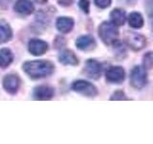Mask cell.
Instances as JSON below:
<instances>
[{
  "instance_id": "14",
  "label": "cell",
  "mask_w": 153,
  "mask_h": 144,
  "mask_svg": "<svg viewBox=\"0 0 153 144\" xmlns=\"http://www.w3.org/2000/svg\"><path fill=\"white\" fill-rule=\"evenodd\" d=\"M59 62L63 64H70V65H76L79 64V60L76 57L75 53L71 50H65L61 53L59 58Z\"/></svg>"
},
{
  "instance_id": "19",
  "label": "cell",
  "mask_w": 153,
  "mask_h": 144,
  "mask_svg": "<svg viewBox=\"0 0 153 144\" xmlns=\"http://www.w3.org/2000/svg\"><path fill=\"white\" fill-rule=\"evenodd\" d=\"M143 65L146 66V68H151L152 67V53L148 52L143 57Z\"/></svg>"
},
{
  "instance_id": "6",
  "label": "cell",
  "mask_w": 153,
  "mask_h": 144,
  "mask_svg": "<svg viewBox=\"0 0 153 144\" xmlns=\"http://www.w3.org/2000/svg\"><path fill=\"white\" fill-rule=\"evenodd\" d=\"M106 80L109 83L120 84L123 83L126 77V72L122 66H111L106 71Z\"/></svg>"
},
{
  "instance_id": "24",
  "label": "cell",
  "mask_w": 153,
  "mask_h": 144,
  "mask_svg": "<svg viewBox=\"0 0 153 144\" xmlns=\"http://www.w3.org/2000/svg\"><path fill=\"white\" fill-rule=\"evenodd\" d=\"M36 1L37 3H39V4H44V3L47 2V0H36Z\"/></svg>"
},
{
  "instance_id": "8",
  "label": "cell",
  "mask_w": 153,
  "mask_h": 144,
  "mask_svg": "<svg viewBox=\"0 0 153 144\" xmlns=\"http://www.w3.org/2000/svg\"><path fill=\"white\" fill-rule=\"evenodd\" d=\"M84 72L89 78L98 80L102 74V65L96 60H88L86 62Z\"/></svg>"
},
{
  "instance_id": "2",
  "label": "cell",
  "mask_w": 153,
  "mask_h": 144,
  "mask_svg": "<svg viewBox=\"0 0 153 144\" xmlns=\"http://www.w3.org/2000/svg\"><path fill=\"white\" fill-rule=\"evenodd\" d=\"M99 36L106 44H111L116 41L119 36V31L112 22L104 21L99 27Z\"/></svg>"
},
{
  "instance_id": "17",
  "label": "cell",
  "mask_w": 153,
  "mask_h": 144,
  "mask_svg": "<svg viewBox=\"0 0 153 144\" xmlns=\"http://www.w3.org/2000/svg\"><path fill=\"white\" fill-rule=\"evenodd\" d=\"M13 60V56L12 51L8 48H2L0 50V66L5 68L12 64Z\"/></svg>"
},
{
  "instance_id": "15",
  "label": "cell",
  "mask_w": 153,
  "mask_h": 144,
  "mask_svg": "<svg viewBox=\"0 0 153 144\" xmlns=\"http://www.w3.org/2000/svg\"><path fill=\"white\" fill-rule=\"evenodd\" d=\"M110 17H111L112 23L116 26H122L126 22V12L122 9H115L110 14Z\"/></svg>"
},
{
  "instance_id": "22",
  "label": "cell",
  "mask_w": 153,
  "mask_h": 144,
  "mask_svg": "<svg viewBox=\"0 0 153 144\" xmlns=\"http://www.w3.org/2000/svg\"><path fill=\"white\" fill-rule=\"evenodd\" d=\"M95 4L100 9H104L110 6L111 0H95Z\"/></svg>"
},
{
  "instance_id": "20",
  "label": "cell",
  "mask_w": 153,
  "mask_h": 144,
  "mask_svg": "<svg viewBox=\"0 0 153 144\" xmlns=\"http://www.w3.org/2000/svg\"><path fill=\"white\" fill-rule=\"evenodd\" d=\"M114 48H115V51H116L117 55H120L122 57L126 55V48H124V45L123 44V43H121V42L115 43Z\"/></svg>"
},
{
  "instance_id": "7",
  "label": "cell",
  "mask_w": 153,
  "mask_h": 144,
  "mask_svg": "<svg viewBox=\"0 0 153 144\" xmlns=\"http://www.w3.org/2000/svg\"><path fill=\"white\" fill-rule=\"evenodd\" d=\"M4 89L11 94H16L20 86V79L14 74H9L3 80Z\"/></svg>"
},
{
  "instance_id": "23",
  "label": "cell",
  "mask_w": 153,
  "mask_h": 144,
  "mask_svg": "<svg viewBox=\"0 0 153 144\" xmlns=\"http://www.w3.org/2000/svg\"><path fill=\"white\" fill-rule=\"evenodd\" d=\"M90 3L88 0H79V8L85 13H89Z\"/></svg>"
},
{
  "instance_id": "4",
  "label": "cell",
  "mask_w": 153,
  "mask_h": 144,
  "mask_svg": "<svg viewBox=\"0 0 153 144\" xmlns=\"http://www.w3.org/2000/svg\"><path fill=\"white\" fill-rule=\"evenodd\" d=\"M72 89L76 92L88 96V97H94L98 93V89L96 88V86L91 84L90 82L84 80L75 81L72 85Z\"/></svg>"
},
{
  "instance_id": "1",
  "label": "cell",
  "mask_w": 153,
  "mask_h": 144,
  "mask_svg": "<svg viewBox=\"0 0 153 144\" xmlns=\"http://www.w3.org/2000/svg\"><path fill=\"white\" fill-rule=\"evenodd\" d=\"M22 67L26 74L35 80L49 76L55 70L54 64L51 62L44 60L26 62Z\"/></svg>"
},
{
  "instance_id": "12",
  "label": "cell",
  "mask_w": 153,
  "mask_h": 144,
  "mask_svg": "<svg viewBox=\"0 0 153 144\" xmlns=\"http://www.w3.org/2000/svg\"><path fill=\"white\" fill-rule=\"evenodd\" d=\"M13 8L17 13L22 14H30L35 10V7L30 0H17Z\"/></svg>"
},
{
  "instance_id": "3",
  "label": "cell",
  "mask_w": 153,
  "mask_h": 144,
  "mask_svg": "<svg viewBox=\"0 0 153 144\" xmlns=\"http://www.w3.org/2000/svg\"><path fill=\"white\" fill-rule=\"evenodd\" d=\"M147 83L146 70L142 66H135L130 74V84L134 88H143Z\"/></svg>"
},
{
  "instance_id": "11",
  "label": "cell",
  "mask_w": 153,
  "mask_h": 144,
  "mask_svg": "<svg viewBox=\"0 0 153 144\" xmlns=\"http://www.w3.org/2000/svg\"><path fill=\"white\" fill-rule=\"evenodd\" d=\"M76 46L79 48V50H91L94 49L96 46V42L93 37L91 36H81L79 37L76 41Z\"/></svg>"
},
{
  "instance_id": "16",
  "label": "cell",
  "mask_w": 153,
  "mask_h": 144,
  "mask_svg": "<svg viewBox=\"0 0 153 144\" xmlns=\"http://www.w3.org/2000/svg\"><path fill=\"white\" fill-rule=\"evenodd\" d=\"M13 32L8 23L0 21V43L7 42L12 38Z\"/></svg>"
},
{
  "instance_id": "21",
  "label": "cell",
  "mask_w": 153,
  "mask_h": 144,
  "mask_svg": "<svg viewBox=\"0 0 153 144\" xmlns=\"http://www.w3.org/2000/svg\"><path fill=\"white\" fill-rule=\"evenodd\" d=\"M110 100H129V98L126 97V94L123 93V91L117 90L114 92V94L112 95V97L110 98Z\"/></svg>"
},
{
  "instance_id": "13",
  "label": "cell",
  "mask_w": 153,
  "mask_h": 144,
  "mask_svg": "<svg viewBox=\"0 0 153 144\" xmlns=\"http://www.w3.org/2000/svg\"><path fill=\"white\" fill-rule=\"evenodd\" d=\"M56 28L61 33H69L74 27V20L71 17L62 16L57 18L56 20Z\"/></svg>"
},
{
  "instance_id": "10",
  "label": "cell",
  "mask_w": 153,
  "mask_h": 144,
  "mask_svg": "<svg viewBox=\"0 0 153 144\" xmlns=\"http://www.w3.org/2000/svg\"><path fill=\"white\" fill-rule=\"evenodd\" d=\"M54 94V88L49 86H39L33 90V97L36 100H50Z\"/></svg>"
},
{
  "instance_id": "5",
  "label": "cell",
  "mask_w": 153,
  "mask_h": 144,
  "mask_svg": "<svg viewBox=\"0 0 153 144\" xmlns=\"http://www.w3.org/2000/svg\"><path fill=\"white\" fill-rule=\"evenodd\" d=\"M126 40L127 44L133 50H141L146 44V38L141 34L135 32H128L126 36Z\"/></svg>"
},
{
  "instance_id": "9",
  "label": "cell",
  "mask_w": 153,
  "mask_h": 144,
  "mask_svg": "<svg viewBox=\"0 0 153 144\" xmlns=\"http://www.w3.org/2000/svg\"><path fill=\"white\" fill-rule=\"evenodd\" d=\"M29 52L33 56H40L48 50V44L41 40L33 38L29 41Z\"/></svg>"
},
{
  "instance_id": "18",
  "label": "cell",
  "mask_w": 153,
  "mask_h": 144,
  "mask_svg": "<svg viewBox=\"0 0 153 144\" xmlns=\"http://www.w3.org/2000/svg\"><path fill=\"white\" fill-rule=\"evenodd\" d=\"M128 23L132 28L139 29L143 25V18L141 14L131 13L128 16Z\"/></svg>"
}]
</instances>
